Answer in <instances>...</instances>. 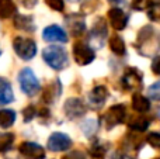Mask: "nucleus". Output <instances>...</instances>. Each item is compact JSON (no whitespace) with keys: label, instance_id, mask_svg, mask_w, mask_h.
Masks as SVG:
<instances>
[{"label":"nucleus","instance_id":"f257e3e1","mask_svg":"<svg viewBox=\"0 0 160 159\" xmlns=\"http://www.w3.org/2000/svg\"><path fill=\"white\" fill-rule=\"evenodd\" d=\"M135 48L142 56L152 58L160 49V34L153 25H143L138 31L135 41Z\"/></svg>","mask_w":160,"mask_h":159},{"label":"nucleus","instance_id":"f03ea898","mask_svg":"<svg viewBox=\"0 0 160 159\" xmlns=\"http://www.w3.org/2000/svg\"><path fill=\"white\" fill-rule=\"evenodd\" d=\"M42 59L53 70H62L68 65V54L65 48L58 45H51L42 51Z\"/></svg>","mask_w":160,"mask_h":159},{"label":"nucleus","instance_id":"7ed1b4c3","mask_svg":"<svg viewBox=\"0 0 160 159\" xmlns=\"http://www.w3.org/2000/svg\"><path fill=\"white\" fill-rule=\"evenodd\" d=\"M14 52L22 61H31L37 54V44L28 37H16L13 41Z\"/></svg>","mask_w":160,"mask_h":159},{"label":"nucleus","instance_id":"20e7f679","mask_svg":"<svg viewBox=\"0 0 160 159\" xmlns=\"http://www.w3.org/2000/svg\"><path fill=\"white\" fill-rule=\"evenodd\" d=\"M18 83L21 90L27 96H35L39 92V89H41V85H39L35 73L30 68H24L18 73Z\"/></svg>","mask_w":160,"mask_h":159},{"label":"nucleus","instance_id":"39448f33","mask_svg":"<svg viewBox=\"0 0 160 159\" xmlns=\"http://www.w3.org/2000/svg\"><path fill=\"white\" fill-rule=\"evenodd\" d=\"M121 85L127 92H138L143 85V75L138 68H127L121 78Z\"/></svg>","mask_w":160,"mask_h":159},{"label":"nucleus","instance_id":"423d86ee","mask_svg":"<svg viewBox=\"0 0 160 159\" xmlns=\"http://www.w3.org/2000/svg\"><path fill=\"white\" fill-rule=\"evenodd\" d=\"M102 120H104L107 130H111L114 127L119 126L127 120V107L124 104H114L104 113Z\"/></svg>","mask_w":160,"mask_h":159},{"label":"nucleus","instance_id":"0eeeda50","mask_svg":"<svg viewBox=\"0 0 160 159\" xmlns=\"http://www.w3.org/2000/svg\"><path fill=\"white\" fill-rule=\"evenodd\" d=\"M73 58L75 62L80 66H86V65L91 64L96 58V52L90 45L84 44L82 41H78L73 44Z\"/></svg>","mask_w":160,"mask_h":159},{"label":"nucleus","instance_id":"6e6552de","mask_svg":"<svg viewBox=\"0 0 160 159\" xmlns=\"http://www.w3.org/2000/svg\"><path fill=\"white\" fill-rule=\"evenodd\" d=\"M65 27L72 37H82L86 33V18L83 14L72 13L65 17Z\"/></svg>","mask_w":160,"mask_h":159},{"label":"nucleus","instance_id":"1a4fd4ad","mask_svg":"<svg viewBox=\"0 0 160 159\" xmlns=\"http://www.w3.org/2000/svg\"><path fill=\"white\" fill-rule=\"evenodd\" d=\"M86 110H87V106L79 97H70L65 101L63 113L69 120H76V118L83 117L86 114Z\"/></svg>","mask_w":160,"mask_h":159},{"label":"nucleus","instance_id":"9d476101","mask_svg":"<svg viewBox=\"0 0 160 159\" xmlns=\"http://www.w3.org/2000/svg\"><path fill=\"white\" fill-rule=\"evenodd\" d=\"M47 145L48 149H51L52 152H62V151H68L72 146V140H70L69 135L63 134V132H53L48 138Z\"/></svg>","mask_w":160,"mask_h":159},{"label":"nucleus","instance_id":"9b49d317","mask_svg":"<svg viewBox=\"0 0 160 159\" xmlns=\"http://www.w3.org/2000/svg\"><path fill=\"white\" fill-rule=\"evenodd\" d=\"M107 17H108V21H110V25L115 31H122L127 28L129 16H128L122 8H119V7L110 8L107 13Z\"/></svg>","mask_w":160,"mask_h":159},{"label":"nucleus","instance_id":"f8f14e48","mask_svg":"<svg viewBox=\"0 0 160 159\" xmlns=\"http://www.w3.org/2000/svg\"><path fill=\"white\" fill-rule=\"evenodd\" d=\"M18 152L24 159H45V149L31 141H24L20 144Z\"/></svg>","mask_w":160,"mask_h":159},{"label":"nucleus","instance_id":"ddd939ff","mask_svg":"<svg viewBox=\"0 0 160 159\" xmlns=\"http://www.w3.org/2000/svg\"><path fill=\"white\" fill-rule=\"evenodd\" d=\"M107 35H108V28H107V24H105V20L98 17L94 21L93 28L90 31V39L96 45H98V48H101V45L107 39Z\"/></svg>","mask_w":160,"mask_h":159},{"label":"nucleus","instance_id":"4468645a","mask_svg":"<svg viewBox=\"0 0 160 159\" xmlns=\"http://www.w3.org/2000/svg\"><path fill=\"white\" fill-rule=\"evenodd\" d=\"M42 38L47 42H68V34L59 25H48L42 31Z\"/></svg>","mask_w":160,"mask_h":159},{"label":"nucleus","instance_id":"2eb2a0df","mask_svg":"<svg viewBox=\"0 0 160 159\" xmlns=\"http://www.w3.org/2000/svg\"><path fill=\"white\" fill-rule=\"evenodd\" d=\"M108 89L105 86H96L90 93H88V104L93 109H100L102 104L105 103V100L108 99Z\"/></svg>","mask_w":160,"mask_h":159},{"label":"nucleus","instance_id":"dca6fc26","mask_svg":"<svg viewBox=\"0 0 160 159\" xmlns=\"http://www.w3.org/2000/svg\"><path fill=\"white\" fill-rule=\"evenodd\" d=\"M61 92H62V86L59 83V80H53L52 83L47 85L42 92V97H41V101L45 104H52L56 99L61 96Z\"/></svg>","mask_w":160,"mask_h":159},{"label":"nucleus","instance_id":"f3484780","mask_svg":"<svg viewBox=\"0 0 160 159\" xmlns=\"http://www.w3.org/2000/svg\"><path fill=\"white\" fill-rule=\"evenodd\" d=\"M149 124H150V120L145 114H141V113L133 115V117L128 121V127H129L132 131H136V132L146 131V130L149 128Z\"/></svg>","mask_w":160,"mask_h":159},{"label":"nucleus","instance_id":"a211bd4d","mask_svg":"<svg viewBox=\"0 0 160 159\" xmlns=\"http://www.w3.org/2000/svg\"><path fill=\"white\" fill-rule=\"evenodd\" d=\"M131 104H132V109H133V111L135 113L146 114V113L150 110L149 99L145 97L143 95H141V93H138V92L132 96V101H131Z\"/></svg>","mask_w":160,"mask_h":159},{"label":"nucleus","instance_id":"6ab92c4d","mask_svg":"<svg viewBox=\"0 0 160 159\" xmlns=\"http://www.w3.org/2000/svg\"><path fill=\"white\" fill-rule=\"evenodd\" d=\"M14 27L17 30L27 31V33H31V31L35 30V24H34L32 17L22 16V14H16L14 16Z\"/></svg>","mask_w":160,"mask_h":159},{"label":"nucleus","instance_id":"aec40b11","mask_svg":"<svg viewBox=\"0 0 160 159\" xmlns=\"http://www.w3.org/2000/svg\"><path fill=\"white\" fill-rule=\"evenodd\" d=\"M14 100V93L10 82L4 78H0V104H8Z\"/></svg>","mask_w":160,"mask_h":159},{"label":"nucleus","instance_id":"412c9836","mask_svg":"<svg viewBox=\"0 0 160 159\" xmlns=\"http://www.w3.org/2000/svg\"><path fill=\"white\" fill-rule=\"evenodd\" d=\"M108 44H110V49L117 56H124L127 54V47H125V42L122 39L121 35L118 34H112L108 39Z\"/></svg>","mask_w":160,"mask_h":159},{"label":"nucleus","instance_id":"4be33fe9","mask_svg":"<svg viewBox=\"0 0 160 159\" xmlns=\"http://www.w3.org/2000/svg\"><path fill=\"white\" fill-rule=\"evenodd\" d=\"M17 14V6L13 0H0V18H11Z\"/></svg>","mask_w":160,"mask_h":159},{"label":"nucleus","instance_id":"5701e85b","mask_svg":"<svg viewBox=\"0 0 160 159\" xmlns=\"http://www.w3.org/2000/svg\"><path fill=\"white\" fill-rule=\"evenodd\" d=\"M16 123V111L8 109L0 110V127L2 128H8Z\"/></svg>","mask_w":160,"mask_h":159},{"label":"nucleus","instance_id":"b1692460","mask_svg":"<svg viewBox=\"0 0 160 159\" xmlns=\"http://www.w3.org/2000/svg\"><path fill=\"white\" fill-rule=\"evenodd\" d=\"M14 134L11 132H0V154L7 152L13 146Z\"/></svg>","mask_w":160,"mask_h":159},{"label":"nucleus","instance_id":"393cba45","mask_svg":"<svg viewBox=\"0 0 160 159\" xmlns=\"http://www.w3.org/2000/svg\"><path fill=\"white\" fill-rule=\"evenodd\" d=\"M148 17L150 21L160 23V0L150 3V6L148 7Z\"/></svg>","mask_w":160,"mask_h":159},{"label":"nucleus","instance_id":"a878e982","mask_svg":"<svg viewBox=\"0 0 160 159\" xmlns=\"http://www.w3.org/2000/svg\"><path fill=\"white\" fill-rule=\"evenodd\" d=\"M82 130L84 132L86 137H91V135L96 134V131L98 130V126H97L96 120H87L82 124Z\"/></svg>","mask_w":160,"mask_h":159},{"label":"nucleus","instance_id":"bb28decb","mask_svg":"<svg viewBox=\"0 0 160 159\" xmlns=\"http://www.w3.org/2000/svg\"><path fill=\"white\" fill-rule=\"evenodd\" d=\"M148 96H149V99H152V100L160 101V80L150 85L149 89H148Z\"/></svg>","mask_w":160,"mask_h":159},{"label":"nucleus","instance_id":"cd10ccee","mask_svg":"<svg viewBox=\"0 0 160 159\" xmlns=\"http://www.w3.org/2000/svg\"><path fill=\"white\" fill-rule=\"evenodd\" d=\"M90 155L94 159H102L105 156V148L102 145H100V144H94L90 148Z\"/></svg>","mask_w":160,"mask_h":159},{"label":"nucleus","instance_id":"c85d7f7f","mask_svg":"<svg viewBox=\"0 0 160 159\" xmlns=\"http://www.w3.org/2000/svg\"><path fill=\"white\" fill-rule=\"evenodd\" d=\"M146 142L156 149H160V132H149L146 137Z\"/></svg>","mask_w":160,"mask_h":159},{"label":"nucleus","instance_id":"c756f323","mask_svg":"<svg viewBox=\"0 0 160 159\" xmlns=\"http://www.w3.org/2000/svg\"><path fill=\"white\" fill-rule=\"evenodd\" d=\"M150 0H132V3H131V7L133 8V10H148V7L150 6Z\"/></svg>","mask_w":160,"mask_h":159},{"label":"nucleus","instance_id":"7c9ffc66","mask_svg":"<svg viewBox=\"0 0 160 159\" xmlns=\"http://www.w3.org/2000/svg\"><path fill=\"white\" fill-rule=\"evenodd\" d=\"M45 3L52 10H56V11L65 10V0H45Z\"/></svg>","mask_w":160,"mask_h":159},{"label":"nucleus","instance_id":"2f4dec72","mask_svg":"<svg viewBox=\"0 0 160 159\" xmlns=\"http://www.w3.org/2000/svg\"><path fill=\"white\" fill-rule=\"evenodd\" d=\"M35 114H37V109L34 106H27L24 109V111H22V117H24V121L25 123H28V121H31L34 117H35Z\"/></svg>","mask_w":160,"mask_h":159},{"label":"nucleus","instance_id":"473e14b6","mask_svg":"<svg viewBox=\"0 0 160 159\" xmlns=\"http://www.w3.org/2000/svg\"><path fill=\"white\" fill-rule=\"evenodd\" d=\"M62 159H86V155L82 151H70L65 154Z\"/></svg>","mask_w":160,"mask_h":159},{"label":"nucleus","instance_id":"72a5a7b5","mask_svg":"<svg viewBox=\"0 0 160 159\" xmlns=\"http://www.w3.org/2000/svg\"><path fill=\"white\" fill-rule=\"evenodd\" d=\"M150 68H152V72L155 73V75L160 76V55L153 56V61H152Z\"/></svg>","mask_w":160,"mask_h":159},{"label":"nucleus","instance_id":"f704fd0d","mask_svg":"<svg viewBox=\"0 0 160 159\" xmlns=\"http://www.w3.org/2000/svg\"><path fill=\"white\" fill-rule=\"evenodd\" d=\"M20 3L25 8H34L37 6V3H38V0H20Z\"/></svg>","mask_w":160,"mask_h":159},{"label":"nucleus","instance_id":"c9c22d12","mask_svg":"<svg viewBox=\"0 0 160 159\" xmlns=\"http://www.w3.org/2000/svg\"><path fill=\"white\" fill-rule=\"evenodd\" d=\"M114 159H135V158H132L131 155H128V154H118V155L114 156Z\"/></svg>","mask_w":160,"mask_h":159},{"label":"nucleus","instance_id":"e433bc0d","mask_svg":"<svg viewBox=\"0 0 160 159\" xmlns=\"http://www.w3.org/2000/svg\"><path fill=\"white\" fill-rule=\"evenodd\" d=\"M110 3H114V4H118V3H124L125 0H108Z\"/></svg>","mask_w":160,"mask_h":159},{"label":"nucleus","instance_id":"4c0bfd02","mask_svg":"<svg viewBox=\"0 0 160 159\" xmlns=\"http://www.w3.org/2000/svg\"><path fill=\"white\" fill-rule=\"evenodd\" d=\"M68 2H72V3H76V2H82V0H68Z\"/></svg>","mask_w":160,"mask_h":159},{"label":"nucleus","instance_id":"58836bf2","mask_svg":"<svg viewBox=\"0 0 160 159\" xmlns=\"http://www.w3.org/2000/svg\"><path fill=\"white\" fill-rule=\"evenodd\" d=\"M153 159H160V158H153Z\"/></svg>","mask_w":160,"mask_h":159}]
</instances>
